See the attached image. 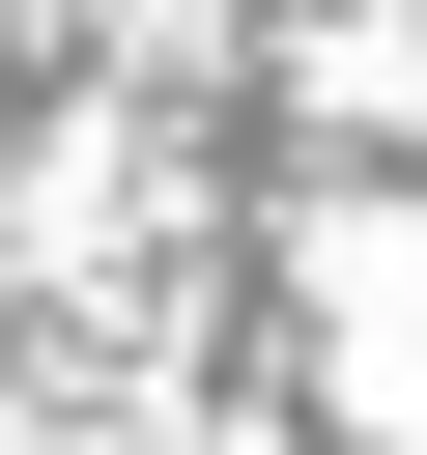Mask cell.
I'll use <instances>...</instances> for the list:
<instances>
[]
</instances>
